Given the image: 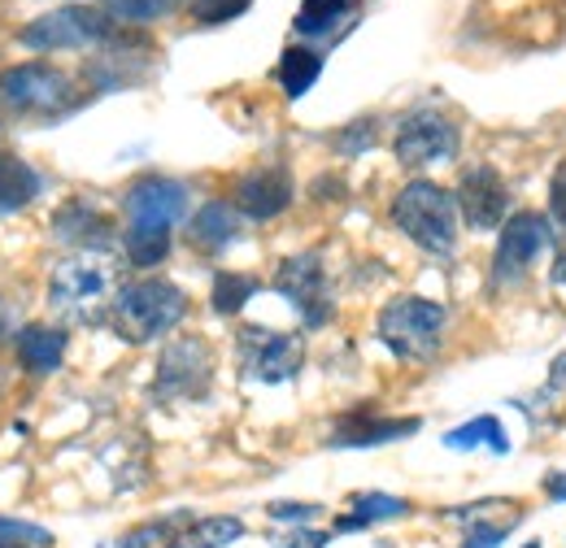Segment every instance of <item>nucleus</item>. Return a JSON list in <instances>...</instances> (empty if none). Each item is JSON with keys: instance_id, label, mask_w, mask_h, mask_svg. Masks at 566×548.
Here are the masks:
<instances>
[{"instance_id": "9", "label": "nucleus", "mask_w": 566, "mask_h": 548, "mask_svg": "<svg viewBox=\"0 0 566 548\" xmlns=\"http://www.w3.org/2000/svg\"><path fill=\"white\" fill-rule=\"evenodd\" d=\"M301 361H305V340L301 336L271 331V327H244L240 331V366L258 383L292 379L301 370Z\"/></svg>"}, {"instance_id": "30", "label": "nucleus", "mask_w": 566, "mask_h": 548, "mask_svg": "<svg viewBox=\"0 0 566 548\" xmlns=\"http://www.w3.org/2000/svg\"><path fill=\"white\" fill-rule=\"evenodd\" d=\"M0 540H22V545H31V548H49V545H53V536H49L44 527H35V523H22V518H4V514H0Z\"/></svg>"}, {"instance_id": "26", "label": "nucleus", "mask_w": 566, "mask_h": 548, "mask_svg": "<svg viewBox=\"0 0 566 548\" xmlns=\"http://www.w3.org/2000/svg\"><path fill=\"white\" fill-rule=\"evenodd\" d=\"M444 444H449V449L493 444V453H510V440H505V431H501V422H496L493 413H484V418H475V422H467V426L449 431V435H444Z\"/></svg>"}, {"instance_id": "15", "label": "nucleus", "mask_w": 566, "mask_h": 548, "mask_svg": "<svg viewBox=\"0 0 566 548\" xmlns=\"http://www.w3.org/2000/svg\"><path fill=\"white\" fill-rule=\"evenodd\" d=\"M415 431H419V418H375V413L357 410L336 422L332 444L336 449H375V444H388V440H401Z\"/></svg>"}, {"instance_id": "2", "label": "nucleus", "mask_w": 566, "mask_h": 548, "mask_svg": "<svg viewBox=\"0 0 566 548\" xmlns=\"http://www.w3.org/2000/svg\"><path fill=\"white\" fill-rule=\"evenodd\" d=\"M184 314H188L184 287H175L170 278H140V283L118 287L109 323L127 344H148L166 336L170 327H179Z\"/></svg>"}, {"instance_id": "6", "label": "nucleus", "mask_w": 566, "mask_h": 548, "mask_svg": "<svg viewBox=\"0 0 566 548\" xmlns=\"http://www.w3.org/2000/svg\"><path fill=\"white\" fill-rule=\"evenodd\" d=\"M213 383V352L201 336H184L161 348L153 397L157 401H201Z\"/></svg>"}, {"instance_id": "24", "label": "nucleus", "mask_w": 566, "mask_h": 548, "mask_svg": "<svg viewBox=\"0 0 566 548\" xmlns=\"http://www.w3.org/2000/svg\"><path fill=\"white\" fill-rule=\"evenodd\" d=\"M354 13V0H301L296 9V31L301 35H327L336 22Z\"/></svg>"}, {"instance_id": "21", "label": "nucleus", "mask_w": 566, "mask_h": 548, "mask_svg": "<svg viewBox=\"0 0 566 548\" xmlns=\"http://www.w3.org/2000/svg\"><path fill=\"white\" fill-rule=\"evenodd\" d=\"M410 514V505L401 496H384V492H370V496H357L354 514L349 518H336V531H361L370 523H384V518H401Z\"/></svg>"}, {"instance_id": "38", "label": "nucleus", "mask_w": 566, "mask_h": 548, "mask_svg": "<svg viewBox=\"0 0 566 548\" xmlns=\"http://www.w3.org/2000/svg\"><path fill=\"white\" fill-rule=\"evenodd\" d=\"M4 336H9V327H4V314H0V340H4Z\"/></svg>"}, {"instance_id": "34", "label": "nucleus", "mask_w": 566, "mask_h": 548, "mask_svg": "<svg viewBox=\"0 0 566 548\" xmlns=\"http://www.w3.org/2000/svg\"><path fill=\"white\" fill-rule=\"evenodd\" d=\"M323 545H327L323 531H292V536L280 540V548H323Z\"/></svg>"}, {"instance_id": "33", "label": "nucleus", "mask_w": 566, "mask_h": 548, "mask_svg": "<svg viewBox=\"0 0 566 548\" xmlns=\"http://www.w3.org/2000/svg\"><path fill=\"white\" fill-rule=\"evenodd\" d=\"M505 531H510L505 523H493V527H475V531L467 536V545H462V548H496L501 540H505Z\"/></svg>"}, {"instance_id": "29", "label": "nucleus", "mask_w": 566, "mask_h": 548, "mask_svg": "<svg viewBox=\"0 0 566 548\" xmlns=\"http://www.w3.org/2000/svg\"><path fill=\"white\" fill-rule=\"evenodd\" d=\"M249 4H253V0H192V18H197L201 27H218V22L240 18Z\"/></svg>"}, {"instance_id": "10", "label": "nucleus", "mask_w": 566, "mask_h": 548, "mask_svg": "<svg viewBox=\"0 0 566 548\" xmlns=\"http://www.w3.org/2000/svg\"><path fill=\"white\" fill-rule=\"evenodd\" d=\"M397 161L406 170H423L431 161H449L458 157V127L453 118H444L440 109H415L401 127H397Z\"/></svg>"}, {"instance_id": "25", "label": "nucleus", "mask_w": 566, "mask_h": 548, "mask_svg": "<svg viewBox=\"0 0 566 548\" xmlns=\"http://www.w3.org/2000/svg\"><path fill=\"white\" fill-rule=\"evenodd\" d=\"M244 536V523L231 514H213V518H197L184 536V548H227L231 540Z\"/></svg>"}, {"instance_id": "11", "label": "nucleus", "mask_w": 566, "mask_h": 548, "mask_svg": "<svg viewBox=\"0 0 566 548\" xmlns=\"http://www.w3.org/2000/svg\"><path fill=\"white\" fill-rule=\"evenodd\" d=\"M275 292L292 301V309L305 318V327H323L332 318V296H327V271L318 253L287 257L275 274Z\"/></svg>"}, {"instance_id": "18", "label": "nucleus", "mask_w": 566, "mask_h": 548, "mask_svg": "<svg viewBox=\"0 0 566 548\" xmlns=\"http://www.w3.org/2000/svg\"><path fill=\"white\" fill-rule=\"evenodd\" d=\"M188 231H192V244L201 253H222L240 235V209L231 205V201H210V205H201L192 213Z\"/></svg>"}, {"instance_id": "20", "label": "nucleus", "mask_w": 566, "mask_h": 548, "mask_svg": "<svg viewBox=\"0 0 566 548\" xmlns=\"http://www.w3.org/2000/svg\"><path fill=\"white\" fill-rule=\"evenodd\" d=\"M197 518L192 514H170V518H157V523H140L136 531H127L123 548H184V536Z\"/></svg>"}, {"instance_id": "13", "label": "nucleus", "mask_w": 566, "mask_h": 548, "mask_svg": "<svg viewBox=\"0 0 566 548\" xmlns=\"http://www.w3.org/2000/svg\"><path fill=\"white\" fill-rule=\"evenodd\" d=\"M458 209L462 218L475 226V231H493L505 222V209H510V192H505V179L496 175L493 166H471L458 183Z\"/></svg>"}, {"instance_id": "8", "label": "nucleus", "mask_w": 566, "mask_h": 548, "mask_svg": "<svg viewBox=\"0 0 566 548\" xmlns=\"http://www.w3.org/2000/svg\"><path fill=\"white\" fill-rule=\"evenodd\" d=\"M554 240V226L545 213L536 209H523L514 213L505 226H501V240H496V253H493V283L505 287V283H518L527 266L536 262V253Z\"/></svg>"}, {"instance_id": "27", "label": "nucleus", "mask_w": 566, "mask_h": 548, "mask_svg": "<svg viewBox=\"0 0 566 548\" xmlns=\"http://www.w3.org/2000/svg\"><path fill=\"white\" fill-rule=\"evenodd\" d=\"M253 292H258V278H253V274L222 271L213 278V309H218V314H240Z\"/></svg>"}, {"instance_id": "28", "label": "nucleus", "mask_w": 566, "mask_h": 548, "mask_svg": "<svg viewBox=\"0 0 566 548\" xmlns=\"http://www.w3.org/2000/svg\"><path fill=\"white\" fill-rule=\"evenodd\" d=\"M184 0H105V9L114 18H127V22H157L166 18L170 9H179Z\"/></svg>"}, {"instance_id": "36", "label": "nucleus", "mask_w": 566, "mask_h": 548, "mask_svg": "<svg viewBox=\"0 0 566 548\" xmlns=\"http://www.w3.org/2000/svg\"><path fill=\"white\" fill-rule=\"evenodd\" d=\"M554 278H558V283H566V244L558 249V257H554Z\"/></svg>"}, {"instance_id": "4", "label": "nucleus", "mask_w": 566, "mask_h": 548, "mask_svg": "<svg viewBox=\"0 0 566 548\" xmlns=\"http://www.w3.org/2000/svg\"><path fill=\"white\" fill-rule=\"evenodd\" d=\"M444 327H449L444 305L427 301V296H397L379 314V340L406 361L436 357L440 344H444Z\"/></svg>"}, {"instance_id": "17", "label": "nucleus", "mask_w": 566, "mask_h": 548, "mask_svg": "<svg viewBox=\"0 0 566 548\" xmlns=\"http://www.w3.org/2000/svg\"><path fill=\"white\" fill-rule=\"evenodd\" d=\"M13 348H18V361L27 375H53L66 357V336L57 327H44V323H31L13 336Z\"/></svg>"}, {"instance_id": "32", "label": "nucleus", "mask_w": 566, "mask_h": 548, "mask_svg": "<svg viewBox=\"0 0 566 548\" xmlns=\"http://www.w3.org/2000/svg\"><path fill=\"white\" fill-rule=\"evenodd\" d=\"M314 514H323V509H318V505H271V518H275V523H310V518H314Z\"/></svg>"}, {"instance_id": "5", "label": "nucleus", "mask_w": 566, "mask_h": 548, "mask_svg": "<svg viewBox=\"0 0 566 548\" xmlns=\"http://www.w3.org/2000/svg\"><path fill=\"white\" fill-rule=\"evenodd\" d=\"M114 35H118V27H114V13H109V9H96V4H62V9L35 18L18 40H22L27 49L57 53V49L109 44Z\"/></svg>"}, {"instance_id": "39", "label": "nucleus", "mask_w": 566, "mask_h": 548, "mask_svg": "<svg viewBox=\"0 0 566 548\" xmlns=\"http://www.w3.org/2000/svg\"><path fill=\"white\" fill-rule=\"evenodd\" d=\"M527 548H541V545H527Z\"/></svg>"}, {"instance_id": "19", "label": "nucleus", "mask_w": 566, "mask_h": 548, "mask_svg": "<svg viewBox=\"0 0 566 548\" xmlns=\"http://www.w3.org/2000/svg\"><path fill=\"white\" fill-rule=\"evenodd\" d=\"M35 197H40V175L13 152H0V213L27 209Z\"/></svg>"}, {"instance_id": "1", "label": "nucleus", "mask_w": 566, "mask_h": 548, "mask_svg": "<svg viewBox=\"0 0 566 548\" xmlns=\"http://www.w3.org/2000/svg\"><path fill=\"white\" fill-rule=\"evenodd\" d=\"M114 296H118V266L101 249H78L49 274V305L62 323L74 327H96L101 318H109Z\"/></svg>"}, {"instance_id": "37", "label": "nucleus", "mask_w": 566, "mask_h": 548, "mask_svg": "<svg viewBox=\"0 0 566 548\" xmlns=\"http://www.w3.org/2000/svg\"><path fill=\"white\" fill-rule=\"evenodd\" d=\"M0 548H31V545H22V540H0Z\"/></svg>"}, {"instance_id": "35", "label": "nucleus", "mask_w": 566, "mask_h": 548, "mask_svg": "<svg viewBox=\"0 0 566 548\" xmlns=\"http://www.w3.org/2000/svg\"><path fill=\"white\" fill-rule=\"evenodd\" d=\"M545 492H549L554 500H566V475H549V479H545Z\"/></svg>"}, {"instance_id": "7", "label": "nucleus", "mask_w": 566, "mask_h": 548, "mask_svg": "<svg viewBox=\"0 0 566 548\" xmlns=\"http://www.w3.org/2000/svg\"><path fill=\"white\" fill-rule=\"evenodd\" d=\"M0 105L13 114H66L74 105V83L66 70L31 62L0 74Z\"/></svg>"}, {"instance_id": "16", "label": "nucleus", "mask_w": 566, "mask_h": 548, "mask_svg": "<svg viewBox=\"0 0 566 548\" xmlns=\"http://www.w3.org/2000/svg\"><path fill=\"white\" fill-rule=\"evenodd\" d=\"M53 231H57V240H66V244L105 249L109 235H114V222L96 205H87V201H66V205L57 209V218H53Z\"/></svg>"}, {"instance_id": "3", "label": "nucleus", "mask_w": 566, "mask_h": 548, "mask_svg": "<svg viewBox=\"0 0 566 548\" xmlns=\"http://www.w3.org/2000/svg\"><path fill=\"white\" fill-rule=\"evenodd\" d=\"M392 222L427 253H453V244H458V197H449L431 179H415L397 192Z\"/></svg>"}, {"instance_id": "31", "label": "nucleus", "mask_w": 566, "mask_h": 548, "mask_svg": "<svg viewBox=\"0 0 566 548\" xmlns=\"http://www.w3.org/2000/svg\"><path fill=\"white\" fill-rule=\"evenodd\" d=\"M549 213L566 226V161L554 170V183H549Z\"/></svg>"}, {"instance_id": "22", "label": "nucleus", "mask_w": 566, "mask_h": 548, "mask_svg": "<svg viewBox=\"0 0 566 548\" xmlns=\"http://www.w3.org/2000/svg\"><path fill=\"white\" fill-rule=\"evenodd\" d=\"M123 249H127V262L132 266H157L166 262L170 253V231H157V226H127L123 231Z\"/></svg>"}, {"instance_id": "23", "label": "nucleus", "mask_w": 566, "mask_h": 548, "mask_svg": "<svg viewBox=\"0 0 566 548\" xmlns=\"http://www.w3.org/2000/svg\"><path fill=\"white\" fill-rule=\"evenodd\" d=\"M318 70H323V62H318V53H314V49H287V53L280 57L283 92H287L292 101H296V96H305V92L314 87Z\"/></svg>"}, {"instance_id": "12", "label": "nucleus", "mask_w": 566, "mask_h": 548, "mask_svg": "<svg viewBox=\"0 0 566 548\" xmlns=\"http://www.w3.org/2000/svg\"><path fill=\"white\" fill-rule=\"evenodd\" d=\"M123 213H127V226H157V231H170V226L188 213V188H184L179 179L140 175V179L123 192Z\"/></svg>"}, {"instance_id": "14", "label": "nucleus", "mask_w": 566, "mask_h": 548, "mask_svg": "<svg viewBox=\"0 0 566 548\" xmlns=\"http://www.w3.org/2000/svg\"><path fill=\"white\" fill-rule=\"evenodd\" d=\"M231 205L244 218H258V222L280 218L283 209L292 205V175L283 166H262V170L240 175V183L231 192Z\"/></svg>"}]
</instances>
